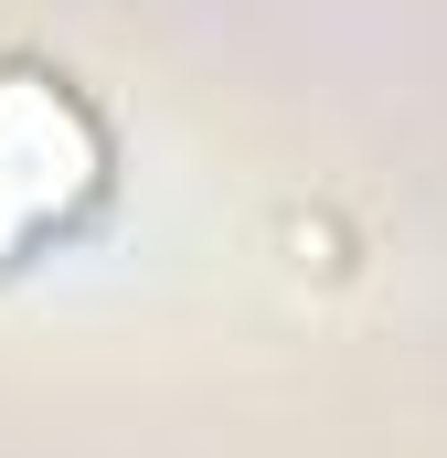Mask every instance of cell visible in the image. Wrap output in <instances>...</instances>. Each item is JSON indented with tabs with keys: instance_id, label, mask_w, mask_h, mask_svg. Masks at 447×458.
Instances as JSON below:
<instances>
[{
	"instance_id": "1",
	"label": "cell",
	"mask_w": 447,
	"mask_h": 458,
	"mask_svg": "<svg viewBox=\"0 0 447 458\" xmlns=\"http://www.w3.org/2000/svg\"><path fill=\"white\" fill-rule=\"evenodd\" d=\"M117 203V128L107 107L43 64V54H0V277L86 245Z\"/></svg>"
}]
</instances>
